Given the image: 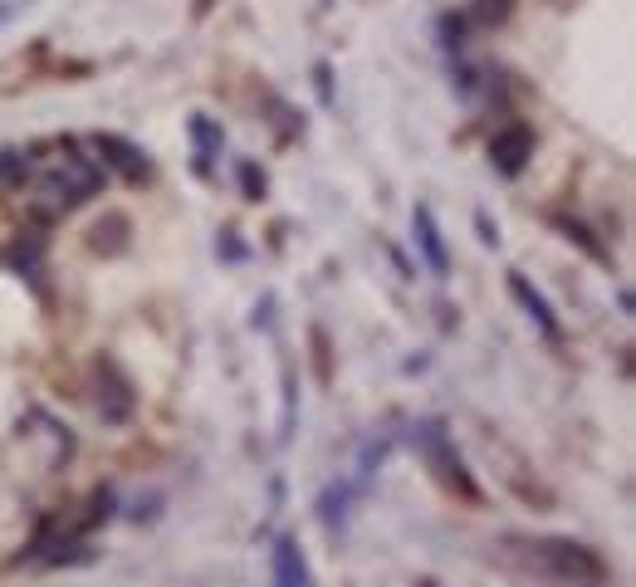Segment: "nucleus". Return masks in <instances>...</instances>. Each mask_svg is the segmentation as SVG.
<instances>
[{
  "label": "nucleus",
  "mask_w": 636,
  "mask_h": 587,
  "mask_svg": "<svg viewBox=\"0 0 636 587\" xmlns=\"http://www.w3.org/2000/svg\"><path fill=\"white\" fill-rule=\"evenodd\" d=\"M514 548H524V558L534 563L544 578L558 583H607V563L593 554L587 544L573 538H510Z\"/></svg>",
  "instance_id": "1"
},
{
  "label": "nucleus",
  "mask_w": 636,
  "mask_h": 587,
  "mask_svg": "<svg viewBox=\"0 0 636 587\" xmlns=\"http://www.w3.org/2000/svg\"><path fill=\"white\" fill-rule=\"evenodd\" d=\"M417 451H421V461L431 465V475L441 480L451 495H461L465 504H480V485L470 480L461 451H455V441L445 436L441 421H421V426H417Z\"/></svg>",
  "instance_id": "2"
},
{
  "label": "nucleus",
  "mask_w": 636,
  "mask_h": 587,
  "mask_svg": "<svg viewBox=\"0 0 636 587\" xmlns=\"http://www.w3.org/2000/svg\"><path fill=\"white\" fill-rule=\"evenodd\" d=\"M99 186H103V172H99V167H89V162L69 157L64 172H54L50 182H44V196L54 202V210H69V206L89 202V196L99 192Z\"/></svg>",
  "instance_id": "3"
},
{
  "label": "nucleus",
  "mask_w": 636,
  "mask_h": 587,
  "mask_svg": "<svg viewBox=\"0 0 636 587\" xmlns=\"http://www.w3.org/2000/svg\"><path fill=\"white\" fill-rule=\"evenodd\" d=\"M529 157H534V133L524 123H510L490 137V162L500 176H520Z\"/></svg>",
  "instance_id": "4"
},
{
  "label": "nucleus",
  "mask_w": 636,
  "mask_h": 587,
  "mask_svg": "<svg viewBox=\"0 0 636 587\" xmlns=\"http://www.w3.org/2000/svg\"><path fill=\"white\" fill-rule=\"evenodd\" d=\"M133 406H137L133 382H127L123 372H117V362L103 358V362H99V411H103V421L123 426V421L133 416Z\"/></svg>",
  "instance_id": "5"
},
{
  "label": "nucleus",
  "mask_w": 636,
  "mask_h": 587,
  "mask_svg": "<svg viewBox=\"0 0 636 587\" xmlns=\"http://www.w3.org/2000/svg\"><path fill=\"white\" fill-rule=\"evenodd\" d=\"M411 230H417V250H421V260H427V269H431L435 279H445V275H451V255H445L441 226H435V210L431 206L411 210Z\"/></svg>",
  "instance_id": "6"
},
{
  "label": "nucleus",
  "mask_w": 636,
  "mask_h": 587,
  "mask_svg": "<svg viewBox=\"0 0 636 587\" xmlns=\"http://www.w3.org/2000/svg\"><path fill=\"white\" fill-rule=\"evenodd\" d=\"M510 294H514V299H520V309L529 313V319H534L538 333H544L548 343H558V338H563V328H558V319H553V309H548V299H544V294H538L534 285H529L524 275H510Z\"/></svg>",
  "instance_id": "7"
},
{
  "label": "nucleus",
  "mask_w": 636,
  "mask_h": 587,
  "mask_svg": "<svg viewBox=\"0 0 636 587\" xmlns=\"http://www.w3.org/2000/svg\"><path fill=\"white\" fill-rule=\"evenodd\" d=\"M93 147H99L113 167H123L127 176H147V152L143 147L123 143V137H113V133H99V137H93Z\"/></svg>",
  "instance_id": "8"
},
{
  "label": "nucleus",
  "mask_w": 636,
  "mask_h": 587,
  "mask_svg": "<svg viewBox=\"0 0 636 587\" xmlns=\"http://www.w3.org/2000/svg\"><path fill=\"white\" fill-rule=\"evenodd\" d=\"M275 583L285 587H304L309 583V563H304L299 544L294 538H275Z\"/></svg>",
  "instance_id": "9"
},
{
  "label": "nucleus",
  "mask_w": 636,
  "mask_h": 587,
  "mask_svg": "<svg viewBox=\"0 0 636 587\" xmlns=\"http://www.w3.org/2000/svg\"><path fill=\"white\" fill-rule=\"evenodd\" d=\"M192 143H196V172L206 176V172H211V162L220 157V143H226V137H220V127L211 123V117L196 113V117H192Z\"/></svg>",
  "instance_id": "10"
},
{
  "label": "nucleus",
  "mask_w": 636,
  "mask_h": 587,
  "mask_svg": "<svg viewBox=\"0 0 636 587\" xmlns=\"http://www.w3.org/2000/svg\"><path fill=\"white\" fill-rule=\"evenodd\" d=\"M348 500H352L348 485H328V490H324V500H318V519H324V528H343Z\"/></svg>",
  "instance_id": "11"
},
{
  "label": "nucleus",
  "mask_w": 636,
  "mask_h": 587,
  "mask_svg": "<svg viewBox=\"0 0 636 587\" xmlns=\"http://www.w3.org/2000/svg\"><path fill=\"white\" fill-rule=\"evenodd\" d=\"M240 186H245V202H260V196H265V172L255 167V162H245V167H240Z\"/></svg>",
  "instance_id": "12"
},
{
  "label": "nucleus",
  "mask_w": 636,
  "mask_h": 587,
  "mask_svg": "<svg viewBox=\"0 0 636 587\" xmlns=\"http://www.w3.org/2000/svg\"><path fill=\"white\" fill-rule=\"evenodd\" d=\"M510 16V0H485V6H480V20H485V25H494V20H504Z\"/></svg>",
  "instance_id": "13"
},
{
  "label": "nucleus",
  "mask_w": 636,
  "mask_h": 587,
  "mask_svg": "<svg viewBox=\"0 0 636 587\" xmlns=\"http://www.w3.org/2000/svg\"><path fill=\"white\" fill-rule=\"evenodd\" d=\"M314 79H318V99L334 103V84H328V64H314Z\"/></svg>",
  "instance_id": "14"
},
{
  "label": "nucleus",
  "mask_w": 636,
  "mask_h": 587,
  "mask_svg": "<svg viewBox=\"0 0 636 587\" xmlns=\"http://www.w3.org/2000/svg\"><path fill=\"white\" fill-rule=\"evenodd\" d=\"M211 6H216V0H196L192 10H196V16H211Z\"/></svg>",
  "instance_id": "15"
},
{
  "label": "nucleus",
  "mask_w": 636,
  "mask_h": 587,
  "mask_svg": "<svg viewBox=\"0 0 636 587\" xmlns=\"http://www.w3.org/2000/svg\"><path fill=\"white\" fill-rule=\"evenodd\" d=\"M6 16H10V6H0V20H6Z\"/></svg>",
  "instance_id": "16"
},
{
  "label": "nucleus",
  "mask_w": 636,
  "mask_h": 587,
  "mask_svg": "<svg viewBox=\"0 0 636 587\" xmlns=\"http://www.w3.org/2000/svg\"><path fill=\"white\" fill-rule=\"evenodd\" d=\"M324 6H334V0H324Z\"/></svg>",
  "instance_id": "17"
}]
</instances>
